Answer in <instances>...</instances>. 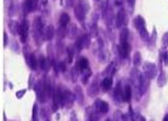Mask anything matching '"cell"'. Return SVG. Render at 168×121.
I'll use <instances>...</instances> for the list:
<instances>
[{
    "label": "cell",
    "mask_w": 168,
    "mask_h": 121,
    "mask_svg": "<svg viewBox=\"0 0 168 121\" xmlns=\"http://www.w3.org/2000/svg\"><path fill=\"white\" fill-rule=\"evenodd\" d=\"M35 93L36 98L40 103H45L47 101V93H46V89H45V80H39L35 85Z\"/></svg>",
    "instance_id": "6da1fadb"
},
{
    "label": "cell",
    "mask_w": 168,
    "mask_h": 121,
    "mask_svg": "<svg viewBox=\"0 0 168 121\" xmlns=\"http://www.w3.org/2000/svg\"><path fill=\"white\" fill-rule=\"evenodd\" d=\"M127 23H128V18H127V12L124 10V9H121L116 16H115V24H116V27L117 28H125L127 26Z\"/></svg>",
    "instance_id": "7a4b0ae2"
},
{
    "label": "cell",
    "mask_w": 168,
    "mask_h": 121,
    "mask_svg": "<svg viewBox=\"0 0 168 121\" xmlns=\"http://www.w3.org/2000/svg\"><path fill=\"white\" fill-rule=\"evenodd\" d=\"M143 73H144V75H145V78L146 79H149V80H151V79H154L155 76H156V74H157V68L155 66L154 63H145L144 66H143Z\"/></svg>",
    "instance_id": "3957f363"
},
{
    "label": "cell",
    "mask_w": 168,
    "mask_h": 121,
    "mask_svg": "<svg viewBox=\"0 0 168 121\" xmlns=\"http://www.w3.org/2000/svg\"><path fill=\"white\" fill-rule=\"evenodd\" d=\"M90 46V38L87 34H82L81 37H79L75 41V49L78 51H81L82 49H86Z\"/></svg>",
    "instance_id": "277c9868"
},
{
    "label": "cell",
    "mask_w": 168,
    "mask_h": 121,
    "mask_svg": "<svg viewBox=\"0 0 168 121\" xmlns=\"http://www.w3.org/2000/svg\"><path fill=\"white\" fill-rule=\"evenodd\" d=\"M98 78H99V75H96V76H94V80L92 81L91 86H90V87H88V90H87V93H88L90 97H96V96L99 93V89H100V86H99Z\"/></svg>",
    "instance_id": "5b68a950"
},
{
    "label": "cell",
    "mask_w": 168,
    "mask_h": 121,
    "mask_svg": "<svg viewBox=\"0 0 168 121\" xmlns=\"http://www.w3.org/2000/svg\"><path fill=\"white\" fill-rule=\"evenodd\" d=\"M27 51H28V47L26 49V61H27V64H28L32 70H36L39 61H36V57L34 56L33 52H27Z\"/></svg>",
    "instance_id": "8992f818"
},
{
    "label": "cell",
    "mask_w": 168,
    "mask_h": 121,
    "mask_svg": "<svg viewBox=\"0 0 168 121\" xmlns=\"http://www.w3.org/2000/svg\"><path fill=\"white\" fill-rule=\"evenodd\" d=\"M28 22L24 19V21H22L21 22V24H19V30H18V34H19V37H21V41L22 42H26L27 41V37H28Z\"/></svg>",
    "instance_id": "52a82bcc"
},
{
    "label": "cell",
    "mask_w": 168,
    "mask_h": 121,
    "mask_svg": "<svg viewBox=\"0 0 168 121\" xmlns=\"http://www.w3.org/2000/svg\"><path fill=\"white\" fill-rule=\"evenodd\" d=\"M74 14H75V17H76V19H78V21L84 22L85 17H86V14H87V11L85 10L84 7H82V6H81L79 2H76V5L74 6Z\"/></svg>",
    "instance_id": "ba28073f"
},
{
    "label": "cell",
    "mask_w": 168,
    "mask_h": 121,
    "mask_svg": "<svg viewBox=\"0 0 168 121\" xmlns=\"http://www.w3.org/2000/svg\"><path fill=\"white\" fill-rule=\"evenodd\" d=\"M93 108H94L98 113H100V114H105V113L109 111V104H108L107 102L102 101V99H97V101L94 102Z\"/></svg>",
    "instance_id": "9c48e42d"
},
{
    "label": "cell",
    "mask_w": 168,
    "mask_h": 121,
    "mask_svg": "<svg viewBox=\"0 0 168 121\" xmlns=\"http://www.w3.org/2000/svg\"><path fill=\"white\" fill-rule=\"evenodd\" d=\"M88 66H90V64H88V59H87L86 57H80L75 68L79 70L80 74H82L86 69H88Z\"/></svg>",
    "instance_id": "30bf717a"
},
{
    "label": "cell",
    "mask_w": 168,
    "mask_h": 121,
    "mask_svg": "<svg viewBox=\"0 0 168 121\" xmlns=\"http://www.w3.org/2000/svg\"><path fill=\"white\" fill-rule=\"evenodd\" d=\"M119 50V54L120 57L122 58H127L128 54H129V51H131V45L128 42H125V44H120V46L117 47Z\"/></svg>",
    "instance_id": "8fae6325"
},
{
    "label": "cell",
    "mask_w": 168,
    "mask_h": 121,
    "mask_svg": "<svg viewBox=\"0 0 168 121\" xmlns=\"http://www.w3.org/2000/svg\"><path fill=\"white\" fill-rule=\"evenodd\" d=\"M114 99H115L116 103L124 101V90L121 89V84L120 82L116 85V87L114 90Z\"/></svg>",
    "instance_id": "7c38bea8"
},
{
    "label": "cell",
    "mask_w": 168,
    "mask_h": 121,
    "mask_svg": "<svg viewBox=\"0 0 168 121\" xmlns=\"http://www.w3.org/2000/svg\"><path fill=\"white\" fill-rule=\"evenodd\" d=\"M55 35H56V30H55L53 26H47V27L45 28V32H44V39L45 40L47 41L52 40Z\"/></svg>",
    "instance_id": "4fadbf2b"
},
{
    "label": "cell",
    "mask_w": 168,
    "mask_h": 121,
    "mask_svg": "<svg viewBox=\"0 0 168 121\" xmlns=\"http://www.w3.org/2000/svg\"><path fill=\"white\" fill-rule=\"evenodd\" d=\"M112 86V78L111 76H105L103 80H102V84H100V87L104 92H108Z\"/></svg>",
    "instance_id": "5bb4252c"
},
{
    "label": "cell",
    "mask_w": 168,
    "mask_h": 121,
    "mask_svg": "<svg viewBox=\"0 0 168 121\" xmlns=\"http://www.w3.org/2000/svg\"><path fill=\"white\" fill-rule=\"evenodd\" d=\"M39 66H40V68H41L42 70H48L50 67L52 66V63H51V61L48 58H46L44 56H40L39 57Z\"/></svg>",
    "instance_id": "9a60e30c"
},
{
    "label": "cell",
    "mask_w": 168,
    "mask_h": 121,
    "mask_svg": "<svg viewBox=\"0 0 168 121\" xmlns=\"http://www.w3.org/2000/svg\"><path fill=\"white\" fill-rule=\"evenodd\" d=\"M139 75H140L139 71H138L136 68H133L132 71H131V80H132V84L134 85L136 89H137L138 85H139Z\"/></svg>",
    "instance_id": "2e32d148"
},
{
    "label": "cell",
    "mask_w": 168,
    "mask_h": 121,
    "mask_svg": "<svg viewBox=\"0 0 168 121\" xmlns=\"http://www.w3.org/2000/svg\"><path fill=\"white\" fill-rule=\"evenodd\" d=\"M45 89H46L47 98H53L55 92H53V89H52V85H51V80H50V78H46V80H45Z\"/></svg>",
    "instance_id": "e0dca14e"
},
{
    "label": "cell",
    "mask_w": 168,
    "mask_h": 121,
    "mask_svg": "<svg viewBox=\"0 0 168 121\" xmlns=\"http://www.w3.org/2000/svg\"><path fill=\"white\" fill-rule=\"evenodd\" d=\"M134 26H136V28H137V30L139 32V30H141V29H144L145 27V19L141 17V16H137V17H134Z\"/></svg>",
    "instance_id": "ac0fdd59"
},
{
    "label": "cell",
    "mask_w": 168,
    "mask_h": 121,
    "mask_svg": "<svg viewBox=\"0 0 168 121\" xmlns=\"http://www.w3.org/2000/svg\"><path fill=\"white\" fill-rule=\"evenodd\" d=\"M70 23V17L67 12H63V14L59 16V26L61 27H67Z\"/></svg>",
    "instance_id": "d6986e66"
},
{
    "label": "cell",
    "mask_w": 168,
    "mask_h": 121,
    "mask_svg": "<svg viewBox=\"0 0 168 121\" xmlns=\"http://www.w3.org/2000/svg\"><path fill=\"white\" fill-rule=\"evenodd\" d=\"M168 81V76L165 71H161L160 75H158V79H157V86L158 87H163Z\"/></svg>",
    "instance_id": "ffe728a7"
},
{
    "label": "cell",
    "mask_w": 168,
    "mask_h": 121,
    "mask_svg": "<svg viewBox=\"0 0 168 121\" xmlns=\"http://www.w3.org/2000/svg\"><path fill=\"white\" fill-rule=\"evenodd\" d=\"M128 38H129V30L127 28H122L120 30V42L121 44L128 42Z\"/></svg>",
    "instance_id": "44dd1931"
},
{
    "label": "cell",
    "mask_w": 168,
    "mask_h": 121,
    "mask_svg": "<svg viewBox=\"0 0 168 121\" xmlns=\"http://www.w3.org/2000/svg\"><path fill=\"white\" fill-rule=\"evenodd\" d=\"M75 98H76V101H78L79 104L84 103V93H82L81 86H76L75 87Z\"/></svg>",
    "instance_id": "7402d4cb"
},
{
    "label": "cell",
    "mask_w": 168,
    "mask_h": 121,
    "mask_svg": "<svg viewBox=\"0 0 168 121\" xmlns=\"http://www.w3.org/2000/svg\"><path fill=\"white\" fill-rule=\"evenodd\" d=\"M132 98V87L129 85H126L124 87V102H129Z\"/></svg>",
    "instance_id": "603a6c76"
},
{
    "label": "cell",
    "mask_w": 168,
    "mask_h": 121,
    "mask_svg": "<svg viewBox=\"0 0 168 121\" xmlns=\"http://www.w3.org/2000/svg\"><path fill=\"white\" fill-rule=\"evenodd\" d=\"M9 28H10V30H11V33H12L14 35L18 34L19 24H17V22H15V21H10V22H9Z\"/></svg>",
    "instance_id": "cb8c5ba5"
},
{
    "label": "cell",
    "mask_w": 168,
    "mask_h": 121,
    "mask_svg": "<svg viewBox=\"0 0 168 121\" xmlns=\"http://www.w3.org/2000/svg\"><path fill=\"white\" fill-rule=\"evenodd\" d=\"M57 34V39H58V41H61L64 37H65V34H67V30H65V28L64 27H61L59 26V28H58V30L56 32Z\"/></svg>",
    "instance_id": "d4e9b609"
},
{
    "label": "cell",
    "mask_w": 168,
    "mask_h": 121,
    "mask_svg": "<svg viewBox=\"0 0 168 121\" xmlns=\"http://www.w3.org/2000/svg\"><path fill=\"white\" fill-rule=\"evenodd\" d=\"M114 73H115V63H110V64L107 67V69H105L104 75H107V76H111Z\"/></svg>",
    "instance_id": "484cf974"
},
{
    "label": "cell",
    "mask_w": 168,
    "mask_h": 121,
    "mask_svg": "<svg viewBox=\"0 0 168 121\" xmlns=\"http://www.w3.org/2000/svg\"><path fill=\"white\" fill-rule=\"evenodd\" d=\"M93 109H94V108H93ZM99 114H100V113H98L96 109H94V110H92V111L90 113L88 120L90 121H99Z\"/></svg>",
    "instance_id": "4316f807"
},
{
    "label": "cell",
    "mask_w": 168,
    "mask_h": 121,
    "mask_svg": "<svg viewBox=\"0 0 168 121\" xmlns=\"http://www.w3.org/2000/svg\"><path fill=\"white\" fill-rule=\"evenodd\" d=\"M140 63H141V54H140V52H134V54H133V64L136 67H138Z\"/></svg>",
    "instance_id": "83f0119b"
},
{
    "label": "cell",
    "mask_w": 168,
    "mask_h": 121,
    "mask_svg": "<svg viewBox=\"0 0 168 121\" xmlns=\"http://www.w3.org/2000/svg\"><path fill=\"white\" fill-rule=\"evenodd\" d=\"M90 34H91L92 37L98 35V27H97V23H92V24L90 26Z\"/></svg>",
    "instance_id": "f1b7e54d"
},
{
    "label": "cell",
    "mask_w": 168,
    "mask_h": 121,
    "mask_svg": "<svg viewBox=\"0 0 168 121\" xmlns=\"http://www.w3.org/2000/svg\"><path fill=\"white\" fill-rule=\"evenodd\" d=\"M80 73H79V70L76 69V68H74V69H71V73H70V78H71V81L73 82H75V81L78 80V75H79Z\"/></svg>",
    "instance_id": "f546056e"
},
{
    "label": "cell",
    "mask_w": 168,
    "mask_h": 121,
    "mask_svg": "<svg viewBox=\"0 0 168 121\" xmlns=\"http://www.w3.org/2000/svg\"><path fill=\"white\" fill-rule=\"evenodd\" d=\"M32 121H39V119H38V104H36V103L33 106V116H32Z\"/></svg>",
    "instance_id": "4dcf8cb0"
},
{
    "label": "cell",
    "mask_w": 168,
    "mask_h": 121,
    "mask_svg": "<svg viewBox=\"0 0 168 121\" xmlns=\"http://www.w3.org/2000/svg\"><path fill=\"white\" fill-rule=\"evenodd\" d=\"M82 75H84V76H82V82H84V84H86V82H87V80H88V78L91 76V70H90V68L85 70L84 73H82Z\"/></svg>",
    "instance_id": "1f68e13d"
},
{
    "label": "cell",
    "mask_w": 168,
    "mask_h": 121,
    "mask_svg": "<svg viewBox=\"0 0 168 121\" xmlns=\"http://www.w3.org/2000/svg\"><path fill=\"white\" fill-rule=\"evenodd\" d=\"M78 2H79V4H80L82 7H84L87 12L90 11V4H88V0H79Z\"/></svg>",
    "instance_id": "d6a6232c"
},
{
    "label": "cell",
    "mask_w": 168,
    "mask_h": 121,
    "mask_svg": "<svg viewBox=\"0 0 168 121\" xmlns=\"http://www.w3.org/2000/svg\"><path fill=\"white\" fill-rule=\"evenodd\" d=\"M76 34H78V28L75 27L74 24H71V27H70V29H69V35L71 38H74Z\"/></svg>",
    "instance_id": "836d02e7"
},
{
    "label": "cell",
    "mask_w": 168,
    "mask_h": 121,
    "mask_svg": "<svg viewBox=\"0 0 168 121\" xmlns=\"http://www.w3.org/2000/svg\"><path fill=\"white\" fill-rule=\"evenodd\" d=\"M56 70H58V71H64L65 70V64L63 63V62H59V63H57V66H56Z\"/></svg>",
    "instance_id": "e575fe53"
},
{
    "label": "cell",
    "mask_w": 168,
    "mask_h": 121,
    "mask_svg": "<svg viewBox=\"0 0 168 121\" xmlns=\"http://www.w3.org/2000/svg\"><path fill=\"white\" fill-rule=\"evenodd\" d=\"M162 46L163 47H167L168 46V33H165L163 37H162Z\"/></svg>",
    "instance_id": "d590c367"
},
{
    "label": "cell",
    "mask_w": 168,
    "mask_h": 121,
    "mask_svg": "<svg viewBox=\"0 0 168 121\" xmlns=\"http://www.w3.org/2000/svg\"><path fill=\"white\" fill-rule=\"evenodd\" d=\"M155 40H156V29L154 28L153 35H151V38H150V46H154V45H155Z\"/></svg>",
    "instance_id": "8d00e7d4"
},
{
    "label": "cell",
    "mask_w": 168,
    "mask_h": 121,
    "mask_svg": "<svg viewBox=\"0 0 168 121\" xmlns=\"http://www.w3.org/2000/svg\"><path fill=\"white\" fill-rule=\"evenodd\" d=\"M65 5L68 7H73L76 5V0H65Z\"/></svg>",
    "instance_id": "74e56055"
},
{
    "label": "cell",
    "mask_w": 168,
    "mask_h": 121,
    "mask_svg": "<svg viewBox=\"0 0 168 121\" xmlns=\"http://www.w3.org/2000/svg\"><path fill=\"white\" fill-rule=\"evenodd\" d=\"M73 56H74L73 49H71V47H69V49H68V61H69V62H71V61H73Z\"/></svg>",
    "instance_id": "f35d334b"
},
{
    "label": "cell",
    "mask_w": 168,
    "mask_h": 121,
    "mask_svg": "<svg viewBox=\"0 0 168 121\" xmlns=\"http://www.w3.org/2000/svg\"><path fill=\"white\" fill-rule=\"evenodd\" d=\"M7 39H9V38H7V34L4 32V34H2V44H4V46H6V45H7V42H9Z\"/></svg>",
    "instance_id": "ab89813d"
},
{
    "label": "cell",
    "mask_w": 168,
    "mask_h": 121,
    "mask_svg": "<svg viewBox=\"0 0 168 121\" xmlns=\"http://www.w3.org/2000/svg\"><path fill=\"white\" fill-rule=\"evenodd\" d=\"M26 93V90H21V91H18V92H16V97L17 98H21V97H23Z\"/></svg>",
    "instance_id": "60d3db41"
},
{
    "label": "cell",
    "mask_w": 168,
    "mask_h": 121,
    "mask_svg": "<svg viewBox=\"0 0 168 121\" xmlns=\"http://www.w3.org/2000/svg\"><path fill=\"white\" fill-rule=\"evenodd\" d=\"M12 50H15V52H18V51H19V47H18V45H17L16 41L12 42Z\"/></svg>",
    "instance_id": "b9f144b4"
},
{
    "label": "cell",
    "mask_w": 168,
    "mask_h": 121,
    "mask_svg": "<svg viewBox=\"0 0 168 121\" xmlns=\"http://www.w3.org/2000/svg\"><path fill=\"white\" fill-rule=\"evenodd\" d=\"M127 4H128V6H129L131 9H133V7H134V4H136V0H127Z\"/></svg>",
    "instance_id": "7bdbcfd3"
},
{
    "label": "cell",
    "mask_w": 168,
    "mask_h": 121,
    "mask_svg": "<svg viewBox=\"0 0 168 121\" xmlns=\"http://www.w3.org/2000/svg\"><path fill=\"white\" fill-rule=\"evenodd\" d=\"M134 121H146V120H145V118H144L143 115H138V116L134 119Z\"/></svg>",
    "instance_id": "ee69618b"
},
{
    "label": "cell",
    "mask_w": 168,
    "mask_h": 121,
    "mask_svg": "<svg viewBox=\"0 0 168 121\" xmlns=\"http://www.w3.org/2000/svg\"><path fill=\"white\" fill-rule=\"evenodd\" d=\"M115 2H116V0H107V5H108V6H110V7H111Z\"/></svg>",
    "instance_id": "f6af8a7d"
},
{
    "label": "cell",
    "mask_w": 168,
    "mask_h": 121,
    "mask_svg": "<svg viewBox=\"0 0 168 121\" xmlns=\"http://www.w3.org/2000/svg\"><path fill=\"white\" fill-rule=\"evenodd\" d=\"M124 2H125V0H116V2H115V4H116V5H119V6H121Z\"/></svg>",
    "instance_id": "bcb514c9"
},
{
    "label": "cell",
    "mask_w": 168,
    "mask_h": 121,
    "mask_svg": "<svg viewBox=\"0 0 168 121\" xmlns=\"http://www.w3.org/2000/svg\"><path fill=\"white\" fill-rule=\"evenodd\" d=\"M40 115H41V118H46V111H45V109H41Z\"/></svg>",
    "instance_id": "7dc6e473"
},
{
    "label": "cell",
    "mask_w": 168,
    "mask_h": 121,
    "mask_svg": "<svg viewBox=\"0 0 168 121\" xmlns=\"http://www.w3.org/2000/svg\"><path fill=\"white\" fill-rule=\"evenodd\" d=\"M32 81H33V75H29V89H32Z\"/></svg>",
    "instance_id": "c3c4849f"
},
{
    "label": "cell",
    "mask_w": 168,
    "mask_h": 121,
    "mask_svg": "<svg viewBox=\"0 0 168 121\" xmlns=\"http://www.w3.org/2000/svg\"><path fill=\"white\" fill-rule=\"evenodd\" d=\"M39 2H40V4H41L42 6H45V5H46V4H47V0H40V1H39Z\"/></svg>",
    "instance_id": "681fc988"
},
{
    "label": "cell",
    "mask_w": 168,
    "mask_h": 121,
    "mask_svg": "<svg viewBox=\"0 0 168 121\" xmlns=\"http://www.w3.org/2000/svg\"><path fill=\"white\" fill-rule=\"evenodd\" d=\"M122 116V121H128V115H121Z\"/></svg>",
    "instance_id": "f907efd6"
},
{
    "label": "cell",
    "mask_w": 168,
    "mask_h": 121,
    "mask_svg": "<svg viewBox=\"0 0 168 121\" xmlns=\"http://www.w3.org/2000/svg\"><path fill=\"white\" fill-rule=\"evenodd\" d=\"M163 121H168V113L165 115V118H163Z\"/></svg>",
    "instance_id": "816d5d0a"
},
{
    "label": "cell",
    "mask_w": 168,
    "mask_h": 121,
    "mask_svg": "<svg viewBox=\"0 0 168 121\" xmlns=\"http://www.w3.org/2000/svg\"><path fill=\"white\" fill-rule=\"evenodd\" d=\"M166 64H168V54L166 56Z\"/></svg>",
    "instance_id": "f5cc1de1"
},
{
    "label": "cell",
    "mask_w": 168,
    "mask_h": 121,
    "mask_svg": "<svg viewBox=\"0 0 168 121\" xmlns=\"http://www.w3.org/2000/svg\"><path fill=\"white\" fill-rule=\"evenodd\" d=\"M104 121H110V119H107V120H104Z\"/></svg>",
    "instance_id": "db71d44e"
},
{
    "label": "cell",
    "mask_w": 168,
    "mask_h": 121,
    "mask_svg": "<svg viewBox=\"0 0 168 121\" xmlns=\"http://www.w3.org/2000/svg\"><path fill=\"white\" fill-rule=\"evenodd\" d=\"M96 1H100V0H96Z\"/></svg>",
    "instance_id": "11a10c76"
},
{
    "label": "cell",
    "mask_w": 168,
    "mask_h": 121,
    "mask_svg": "<svg viewBox=\"0 0 168 121\" xmlns=\"http://www.w3.org/2000/svg\"><path fill=\"white\" fill-rule=\"evenodd\" d=\"M46 121H50V120H46Z\"/></svg>",
    "instance_id": "9f6ffc18"
}]
</instances>
